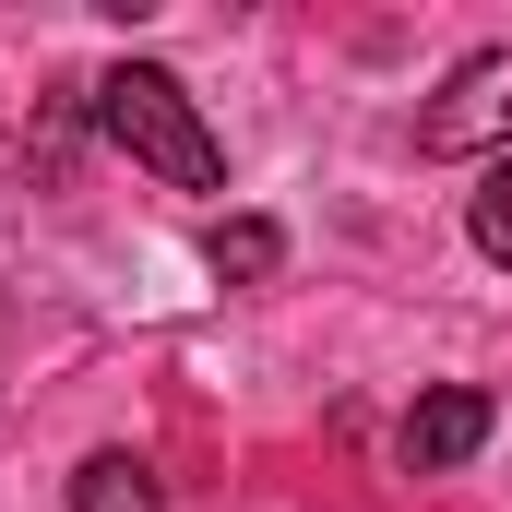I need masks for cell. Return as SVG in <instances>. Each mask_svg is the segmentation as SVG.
Segmentation results:
<instances>
[{
  "instance_id": "6da1fadb",
  "label": "cell",
  "mask_w": 512,
  "mask_h": 512,
  "mask_svg": "<svg viewBox=\"0 0 512 512\" xmlns=\"http://www.w3.org/2000/svg\"><path fill=\"white\" fill-rule=\"evenodd\" d=\"M84 108H96V131L120 143L143 179H167V191H227V143L203 131V108H191V84H179V72L120 60V72H96V84H84Z\"/></svg>"
},
{
  "instance_id": "7a4b0ae2",
  "label": "cell",
  "mask_w": 512,
  "mask_h": 512,
  "mask_svg": "<svg viewBox=\"0 0 512 512\" xmlns=\"http://www.w3.org/2000/svg\"><path fill=\"white\" fill-rule=\"evenodd\" d=\"M417 155H512V48H477L465 72H441V96L417 108Z\"/></svg>"
},
{
  "instance_id": "3957f363",
  "label": "cell",
  "mask_w": 512,
  "mask_h": 512,
  "mask_svg": "<svg viewBox=\"0 0 512 512\" xmlns=\"http://www.w3.org/2000/svg\"><path fill=\"white\" fill-rule=\"evenodd\" d=\"M489 429H501L489 382H429L417 405H405V429H393V465H405V477H453Z\"/></svg>"
},
{
  "instance_id": "277c9868",
  "label": "cell",
  "mask_w": 512,
  "mask_h": 512,
  "mask_svg": "<svg viewBox=\"0 0 512 512\" xmlns=\"http://www.w3.org/2000/svg\"><path fill=\"white\" fill-rule=\"evenodd\" d=\"M203 262H215L227 286H262V274H286V227H274V215H215V227H203Z\"/></svg>"
},
{
  "instance_id": "5b68a950",
  "label": "cell",
  "mask_w": 512,
  "mask_h": 512,
  "mask_svg": "<svg viewBox=\"0 0 512 512\" xmlns=\"http://www.w3.org/2000/svg\"><path fill=\"white\" fill-rule=\"evenodd\" d=\"M72 512H167V477H155L143 453H84V477H72Z\"/></svg>"
},
{
  "instance_id": "8992f818",
  "label": "cell",
  "mask_w": 512,
  "mask_h": 512,
  "mask_svg": "<svg viewBox=\"0 0 512 512\" xmlns=\"http://www.w3.org/2000/svg\"><path fill=\"white\" fill-rule=\"evenodd\" d=\"M465 239L512 274V155H501V167H477V191H465Z\"/></svg>"
}]
</instances>
